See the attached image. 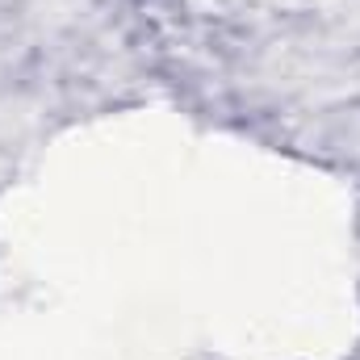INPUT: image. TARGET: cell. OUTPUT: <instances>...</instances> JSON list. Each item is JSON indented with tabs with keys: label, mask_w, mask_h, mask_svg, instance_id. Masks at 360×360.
I'll use <instances>...</instances> for the list:
<instances>
[]
</instances>
